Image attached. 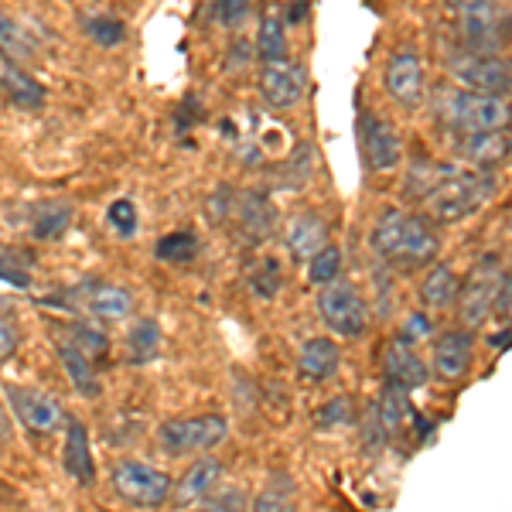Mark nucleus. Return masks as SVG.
<instances>
[{
  "mask_svg": "<svg viewBox=\"0 0 512 512\" xmlns=\"http://www.w3.org/2000/svg\"><path fill=\"white\" fill-rule=\"evenodd\" d=\"M373 250L383 256L393 267H424L431 263L437 250H441V239H437L434 219L414 216V212L403 209H386L383 216L373 222V233H369Z\"/></svg>",
  "mask_w": 512,
  "mask_h": 512,
  "instance_id": "obj_1",
  "label": "nucleus"
},
{
  "mask_svg": "<svg viewBox=\"0 0 512 512\" xmlns=\"http://www.w3.org/2000/svg\"><path fill=\"white\" fill-rule=\"evenodd\" d=\"M437 117L458 134H499L512 123V106L475 89H444L437 96Z\"/></svg>",
  "mask_w": 512,
  "mask_h": 512,
  "instance_id": "obj_2",
  "label": "nucleus"
},
{
  "mask_svg": "<svg viewBox=\"0 0 512 512\" xmlns=\"http://www.w3.org/2000/svg\"><path fill=\"white\" fill-rule=\"evenodd\" d=\"M495 195H499V178L489 168H478L472 175H451L441 188H434L427 195V209L434 222H465Z\"/></svg>",
  "mask_w": 512,
  "mask_h": 512,
  "instance_id": "obj_3",
  "label": "nucleus"
},
{
  "mask_svg": "<svg viewBox=\"0 0 512 512\" xmlns=\"http://www.w3.org/2000/svg\"><path fill=\"white\" fill-rule=\"evenodd\" d=\"M509 270L506 263L495 253L478 256L472 263V270L465 274L458 287V318L465 328H478L485 325L495 315V304H499L502 284H506Z\"/></svg>",
  "mask_w": 512,
  "mask_h": 512,
  "instance_id": "obj_4",
  "label": "nucleus"
},
{
  "mask_svg": "<svg viewBox=\"0 0 512 512\" xmlns=\"http://www.w3.org/2000/svg\"><path fill=\"white\" fill-rule=\"evenodd\" d=\"M318 318L325 321L338 338H362L369 328V304L352 280L338 277V280H332V284L321 287Z\"/></svg>",
  "mask_w": 512,
  "mask_h": 512,
  "instance_id": "obj_5",
  "label": "nucleus"
},
{
  "mask_svg": "<svg viewBox=\"0 0 512 512\" xmlns=\"http://www.w3.org/2000/svg\"><path fill=\"white\" fill-rule=\"evenodd\" d=\"M448 72L458 86L475 89V93L489 96H506L512 93V59L509 55H482V52H465L448 59Z\"/></svg>",
  "mask_w": 512,
  "mask_h": 512,
  "instance_id": "obj_6",
  "label": "nucleus"
},
{
  "mask_svg": "<svg viewBox=\"0 0 512 512\" xmlns=\"http://www.w3.org/2000/svg\"><path fill=\"white\" fill-rule=\"evenodd\" d=\"M229 424L226 417L219 414H202V417H175L164 420L158 441L161 448L171 454V458H181V454H202L212 451L216 444L226 441Z\"/></svg>",
  "mask_w": 512,
  "mask_h": 512,
  "instance_id": "obj_7",
  "label": "nucleus"
},
{
  "mask_svg": "<svg viewBox=\"0 0 512 512\" xmlns=\"http://www.w3.org/2000/svg\"><path fill=\"white\" fill-rule=\"evenodd\" d=\"M113 489L134 509H158L171 495V475L137 458H123L113 468Z\"/></svg>",
  "mask_w": 512,
  "mask_h": 512,
  "instance_id": "obj_8",
  "label": "nucleus"
},
{
  "mask_svg": "<svg viewBox=\"0 0 512 512\" xmlns=\"http://www.w3.org/2000/svg\"><path fill=\"white\" fill-rule=\"evenodd\" d=\"M304 89H308V72H304L301 62L280 59V62L263 65L260 96L267 106H274V110H291V106L301 103Z\"/></svg>",
  "mask_w": 512,
  "mask_h": 512,
  "instance_id": "obj_9",
  "label": "nucleus"
},
{
  "mask_svg": "<svg viewBox=\"0 0 512 512\" xmlns=\"http://www.w3.org/2000/svg\"><path fill=\"white\" fill-rule=\"evenodd\" d=\"M475 366V338L468 328H451V332L437 335L431 369L444 383H461Z\"/></svg>",
  "mask_w": 512,
  "mask_h": 512,
  "instance_id": "obj_10",
  "label": "nucleus"
},
{
  "mask_svg": "<svg viewBox=\"0 0 512 512\" xmlns=\"http://www.w3.org/2000/svg\"><path fill=\"white\" fill-rule=\"evenodd\" d=\"M386 93L400 106H417L424 99V62L414 48H400L386 62Z\"/></svg>",
  "mask_w": 512,
  "mask_h": 512,
  "instance_id": "obj_11",
  "label": "nucleus"
},
{
  "mask_svg": "<svg viewBox=\"0 0 512 512\" xmlns=\"http://www.w3.org/2000/svg\"><path fill=\"white\" fill-rule=\"evenodd\" d=\"M7 403H11L14 417L21 420L28 431L35 434H52L62 427V407L59 400L38 393V390H24V386H7Z\"/></svg>",
  "mask_w": 512,
  "mask_h": 512,
  "instance_id": "obj_12",
  "label": "nucleus"
},
{
  "mask_svg": "<svg viewBox=\"0 0 512 512\" xmlns=\"http://www.w3.org/2000/svg\"><path fill=\"white\" fill-rule=\"evenodd\" d=\"M359 134H362V154H366V164L373 171H390V168L400 164L403 140L383 117L366 113L362 123H359Z\"/></svg>",
  "mask_w": 512,
  "mask_h": 512,
  "instance_id": "obj_13",
  "label": "nucleus"
},
{
  "mask_svg": "<svg viewBox=\"0 0 512 512\" xmlns=\"http://www.w3.org/2000/svg\"><path fill=\"white\" fill-rule=\"evenodd\" d=\"M383 376L390 386H396V390H407V393L420 390V386L427 383V366L417 355L414 342H407V338H393V342H386Z\"/></svg>",
  "mask_w": 512,
  "mask_h": 512,
  "instance_id": "obj_14",
  "label": "nucleus"
},
{
  "mask_svg": "<svg viewBox=\"0 0 512 512\" xmlns=\"http://www.w3.org/2000/svg\"><path fill=\"white\" fill-rule=\"evenodd\" d=\"M284 246L294 260H311L318 250L328 246V226L325 219L315 216V212H297V216L287 222L284 229Z\"/></svg>",
  "mask_w": 512,
  "mask_h": 512,
  "instance_id": "obj_15",
  "label": "nucleus"
},
{
  "mask_svg": "<svg viewBox=\"0 0 512 512\" xmlns=\"http://www.w3.org/2000/svg\"><path fill=\"white\" fill-rule=\"evenodd\" d=\"M236 216H239V226L246 229V236L250 239H270L277 233V209L270 205V198L263 192H239L236 202H233Z\"/></svg>",
  "mask_w": 512,
  "mask_h": 512,
  "instance_id": "obj_16",
  "label": "nucleus"
},
{
  "mask_svg": "<svg viewBox=\"0 0 512 512\" xmlns=\"http://www.w3.org/2000/svg\"><path fill=\"white\" fill-rule=\"evenodd\" d=\"M297 369L308 383H328L342 369V352L332 338H308L297 352Z\"/></svg>",
  "mask_w": 512,
  "mask_h": 512,
  "instance_id": "obj_17",
  "label": "nucleus"
},
{
  "mask_svg": "<svg viewBox=\"0 0 512 512\" xmlns=\"http://www.w3.org/2000/svg\"><path fill=\"white\" fill-rule=\"evenodd\" d=\"M222 475V461L219 458H198L185 475L178 478L175 499L178 506H198L209 492H216Z\"/></svg>",
  "mask_w": 512,
  "mask_h": 512,
  "instance_id": "obj_18",
  "label": "nucleus"
},
{
  "mask_svg": "<svg viewBox=\"0 0 512 512\" xmlns=\"http://www.w3.org/2000/svg\"><path fill=\"white\" fill-rule=\"evenodd\" d=\"M509 137L499 134H458V140H454V154L465 161H472L475 168H489V164L495 161H506L509 158Z\"/></svg>",
  "mask_w": 512,
  "mask_h": 512,
  "instance_id": "obj_19",
  "label": "nucleus"
},
{
  "mask_svg": "<svg viewBox=\"0 0 512 512\" xmlns=\"http://www.w3.org/2000/svg\"><path fill=\"white\" fill-rule=\"evenodd\" d=\"M65 472L76 478L79 485H89L96 478V465H93V451H89V434L79 420H69L65 424Z\"/></svg>",
  "mask_w": 512,
  "mask_h": 512,
  "instance_id": "obj_20",
  "label": "nucleus"
},
{
  "mask_svg": "<svg viewBox=\"0 0 512 512\" xmlns=\"http://www.w3.org/2000/svg\"><path fill=\"white\" fill-rule=\"evenodd\" d=\"M55 352H59V362H62L65 376H69V383L76 386V393L86 396V400H93L99 393V376H96V369L89 366V355L82 352L76 342H69V338H59V342H55Z\"/></svg>",
  "mask_w": 512,
  "mask_h": 512,
  "instance_id": "obj_21",
  "label": "nucleus"
},
{
  "mask_svg": "<svg viewBox=\"0 0 512 512\" xmlns=\"http://www.w3.org/2000/svg\"><path fill=\"white\" fill-rule=\"evenodd\" d=\"M458 287H461V280L448 263H434L424 274V280H420V304L431 311L451 308V304L458 301Z\"/></svg>",
  "mask_w": 512,
  "mask_h": 512,
  "instance_id": "obj_22",
  "label": "nucleus"
},
{
  "mask_svg": "<svg viewBox=\"0 0 512 512\" xmlns=\"http://www.w3.org/2000/svg\"><path fill=\"white\" fill-rule=\"evenodd\" d=\"M0 86H4V93L14 99L18 106H28V110H35V106L45 103V86L31 76V72H24L18 62H0Z\"/></svg>",
  "mask_w": 512,
  "mask_h": 512,
  "instance_id": "obj_23",
  "label": "nucleus"
},
{
  "mask_svg": "<svg viewBox=\"0 0 512 512\" xmlns=\"http://www.w3.org/2000/svg\"><path fill=\"white\" fill-rule=\"evenodd\" d=\"M69 226H72V205L62 202V198L38 202L31 209V233H35V239H59Z\"/></svg>",
  "mask_w": 512,
  "mask_h": 512,
  "instance_id": "obj_24",
  "label": "nucleus"
},
{
  "mask_svg": "<svg viewBox=\"0 0 512 512\" xmlns=\"http://www.w3.org/2000/svg\"><path fill=\"white\" fill-rule=\"evenodd\" d=\"M256 55L260 62H280L287 59V31H284V18L277 14V7H270L260 18V31H256Z\"/></svg>",
  "mask_w": 512,
  "mask_h": 512,
  "instance_id": "obj_25",
  "label": "nucleus"
},
{
  "mask_svg": "<svg viewBox=\"0 0 512 512\" xmlns=\"http://www.w3.org/2000/svg\"><path fill=\"white\" fill-rule=\"evenodd\" d=\"M89 311L96 318H106V321H117V318H127L130 308H134V297L130 291H123L117 284H96L89 287Z\"/></svg>",
  "mask_w": 512,
  "mask_h": 512,
  "instance_id": "obj_26",
  "label": "nucleus"
},
{
  "mask_svg": "<svg viewBox=\"0 0 512 512\" xmlns=\"http://www.w3.org/2000/svg\"><path fill=\"white\" fill-rule=\"evenodd\" d=\"M376 414H379V424H383L386 437H400L407 431V417H410V403H407V390H396V386H386L383 396L373 403Z\"/></svg>",
  "mask_w": 512,
  "mask_h": 512,
  "instance_id": "obj_27",
  "label": "nucleus"
},
{
  "mask_svg": "<svg viewBox=\"0 0 512 512\" xmlns=\"http://www.w3.org/2000/svg\"><path fill=\"white\" fill-rule=\"evenodd\" d=\"M158 349H161V328H158V321H151V318L137 321V325L130 328V335H127V355H130V362H134V366H144V362H151L154 355H158Z\"/></svg>",
  "mask_w": 512,
  "mask_h": 512,
  "instance_id": "obj_28",
  "label": "nucleus"
},
{
  "mask_svg": "<svg viewBox=\"0 0 512 512\" xmlns=\"http://www.w3.org/2000/svg\"><path fill=\"white\" fill-rule=\"evenodd\" d=\"M198 253V239L192 229H175V233L161 236L158 243H154V256H158L161 263H181V260H192Z\"/></svg>",
  "mask_w": 512,
  "mask_h": 512,
  "instance_id": "obj_29",
  "label": "nucleus"
},
{
  "mask_svg": "<svg viewBox=\"0 0 512 512\" xmlns=\"http://www.w3.org/2000/svg\"><path fill=\"white\" fill-rule=\"evenodd\" d=\"M246 280H250V291L256 297H263V301H270V297L280 294V284H284V274H280V263L277 260H260L256 267L246 274Z\"/></svg>",
  "mask_w": 512,
  "mask_h": 512,
  "instance_id": "obj_30",
  "label": "nucleus"
},
{
  "mask_svg": "<svg viewBox=\"0 0 512 512\" xmlns=\"http://www.w3.org/2000/svg\"><path fill=\"white\" fill-rule=\"evenodd\" d=\"M342 274V250L338 246H325V250H318L315 256L308 260V280L318 287L332 284Z\"/></svg>",
  "mask_w": 512,
  "mask_h": 512,
  "instance_id": "obj_31",
  "label": "nucleus"
},
{
  "mask_svg": "<svg viewBox=\"0 0 512 512\" xmlns=\"http://www.w3.org/2000/svg\"><path fill=\"white\" fill-rule=\"evenodd\" d=\"M192 512H246V492L239 485H222L205 495Z\"/></svg>",
  "mask_w": 512,
  "mask_h": 512,
  "instance_id": "obj_32",
  "label": "nucleus"
},
{
  "mask_svg": "<svg viewBox=\"0 0 512 512\" xmlns=\"http://www.w3.org/2000/svg\"><path fill=\"white\" fill-rule=\"evenodd\" d=\"M86 31H89V38H93L96 45H103V48H113V45H120V41L127 38L123 21L110 18V14H93V18H86Z\"/></svg>",
  "mask_w": 512,
  "mask_h": 512,
  "instance_id": "obj_33",
  "label": "nucleus"
},
{
  "mask_svg": "<svg viewBox=\"0 0 512 512\" xmlns=\"http://www.w3.org/2000/svg\"><path fill=\"white\" fill-rule=\"evenodd\" d=\"M315 420H318L321 431H335V427H349L352 420H355V407H352L349 396H335V400H328L325 407L318 410Z\"/></svg>",
  "mask_w": 512,
  "mask_h": 512,
  "instance_id": "obj_34",
  "label": "nucleus"
},
{
  "mask_svg": "<svg viewBox=\"0 0 512 512\" xmlns=\"http://www.w3.org/2000/svg\"><path fill=\"white\" fill-rule=\"evenodd\" d=\"M0 280L11 287H31V270L21 263V253L0 246Z\"/></svg>",
  "mask_w": 512,
  "mask_h": 512,
  "instance_id": "obj_35",
  "label": "nucleus"
},
{
  "mask_svg": "<svg viewBox=\"0 0 512 512\" xmlns=\"http://www.w3.org/2000/svg\"><path fill=\"white\" fill-rule=\"evenodd\" d=\"M0 55H31V45L24 31L7 14H0Z\"/></svg>",
  "mask_w": 512,
  "mask_h": 512,
  "instance_id": "obj_36",
  "label": "nucleus"
},
{
  "mask_svg": "<svg viewBox=\"0 0 512 512\" xmlns=\"http://www.w3.org/2000/svg\"><path fill=\"white\" fill-rule=\"evenodd\" d=\"M106 219H110V226L117 229L120 236H134L137 233V209L130 198H117V202L106 209Z\"/></svg>",
  "mask_w": 512,
  "mask_h": 512,
  "instance_id": "obj_37",
  "label": "nucleus"
},
{
  "mask_svg": "<svg viewBox=\"0 0 512 512\" xmlns=\"http://www.w3.org/2000/svg\"><path fill=\"white\" fill-rule=\"evenodd\" d=\"M72 342L79 345L82 352L89 355V359H96V355H106V349H110V342H106V335L99 332V328H93V325H79L72 328Z\"/></svg>",
  "mask_w": 512,
  "mask_h": 512,
  "instance_id": "obj_38",
  "label": "nucleus"
},
{
  "mask_svg": "<svg viewBox=\"0 0 512 512\" xmlns=\"http://www.w3.org/2000/svg\"><path fill=\"white\" fill-rule=\"evenodd\" d=\"M495 318H499V325L506 328V335L502 338H495V349L499 345H506V342H512V274L506 277V284H502V294H499V304H495Z\"/></svg>",
  "mask_w": 512,
  "mask_h": 512,
  "instance_id": "obj_39",
  "label": "nucleus"
},
{
  "mask_svg": "<svg viewBox=\"0 0 512 512\" xmlns=\"http://www.w3.org/2000/svg\"><path fill=\"white\" fill-rule=\"evenodd\" d=\"M250 7H253V0H219L216 18L226 24V28H236V24L250 14Z\"/></svg>",
  "mask_w": 512,
  "mask_h": 512,
  "instance_id": "obj_40",
  "label": "nucleus"
},
{
  "mask_svg": "<svg viewBox=\"0 0 512 512\" xmlns=\"http://www.w3.org/2000/svg\"><path fill=\"white\" fill-rule=\"evenodd\" d=\"M253 512H297V506L287 495H280V492H274V489H267L260 495V499L253 502Z\"/></svg>",
  "mask_w": 512,
  "mask_h": 512,
  "instance_id": "obj_41",
  "label": "nucleus"
},
{
  "mask_svg": "<svg viewBox=\"0 0 512 512\" xmlns=\"http://www.w3.org/2000/svg\"><path fill=\"white\" fill-rule=\"evenodd\" d=\"M431 318L427 315H410L407 321H403V332H400V338H407V342H417V338H431Z\"/></svg>",
  "mask_w": 512,
  "mask_h": 512,
  "instance_id": "obj_42",
  "label": "nucleus"
},
{
  "mask_svg": "<svg viewBox=\"0 0 512 512\" xmlns=\"http://www.w3.org/2000/svg\"><path fill=\"white\" fill-rule=\"evenodd\" d=\"M14 349H18V332H14L4 318H0V359H7Z\"/></svg>",
  "mask_w": 512,
  "mask_h": 512,
  "instance_id": "obj_43",
  "label": "nucleus"
},
{
  "mask_svg": "<svg viewBox=\"0 0 512 512\" xmlns=\"http://www.w3.org/2000/svg\"><path fill=\"white\" fill-rule=\"evenodd\" d=\"M509 222H512V219H509Z\"/></svg>",
  "mask_w": 512,
  "mask_h": 512,
  "instance_id": "obj_44",
  "label": "nucleus"
}]
</instances>
